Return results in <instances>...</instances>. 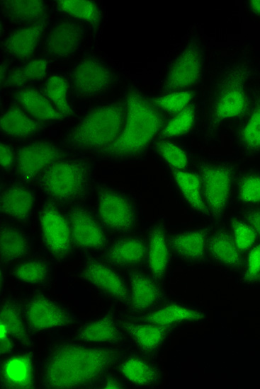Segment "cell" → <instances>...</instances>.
<instances>
[{"mask_svg": "<svg viewBox=\"0 0 260 389\" xmlns=\"http://www.w3.org/2000/svg\"><path fill=\"white\" fill-rule=\"evenodd\" d=\"M125 354L111 348L64 342L52 345L41 366L44 388H82L93 385L120 361Z\"/></svg>", "mask_w": 260, "mask_h": 389, "instance_id": "1", "label": "cell"}, {"mask_svg": "<svg viewBox=\"0 0 260 389\" xmlns=\"http://www.w3.org/2000/svg\"><path fill=\"white\" fill-rule=\"evenodd\" d=\"M125 102L126 119L122 131L109 147L94 153L101 160L133 163L143 160L166 122L154 100L135 88L129 90Z\"/></svg>", "mask_w": 260, "mask_h": 389, "instance_id": "2", "label": "cell"}, {"mask_svg": "<svg viewBox=\"0 0 260 389\" xmlns=\"http://www.w3.org/2000/svg\"><path fill=\"white\" fill-rule=\"evenodd\" d=\"M126 115L125 100L97 106L68 130L62 139V145L74 151L98 153L117 139Z\"/></svg>", "mask_w": 260, "mask_h": 389, "instance_id": "3", "label": "cell"}, {"mask_svg": "<svg viewBox=\"0 0 260 389\" xmlns=\"http://www.w3.org/2000/svg\"><path fill=\"white\" fill-rule=\"evenodd\" d=\"M94 169L87 160L60 158L48 166L35 181L46 199L62 206L83 204L94 190Z\"/></svg>", "mask_w": 260, "mask_h": 389, "instance_id": "4", "label": "cell"}, {"mask_svg": "<svg viewBox=\"0 0 260 389\" xmlns=\"http://www.w3.org/2000/svg\"><path fill=\"white\" fill-rule=\"evenodd\" d=\"M244 71L239 65L232 64L225 66L215 79L203 123V135L206 140H214L224 126L244 112Z\"/></svg>", "mask_w": 260, "mask_h": 389, "instance_id": "5", "label": "cell"}, {"mask_svg": "<svg viewBox=\"0 0 260 389\" xmlns=\"http://www.w3.org/2000/svg\"><path fill=\"white\" fill-rule=\"evenodd\" d=\"M200 180L207 218L223 223L233 198L238 164L227 158H201L195 169Z\"/></svg>", "mask_w": 260, "mask_h": 389, "instance_id": "6", "label": "cell"}, {"mask_svg": "<svg viewBox=\"0 0 260 389\" xmlns=\"http://www.w3.org/2000/svg\"><path fill=\"white\" fill-rule=\"evenodd\" d=\"M96 214L104 228L118 234H130L139 222L137 204L127 192L106 184H96Z\"/></svg>", "mask_w": 260, "mask_h": 389, "instance_id": "7", "label": "cell"}, {"mask_svg": "<svg viewBox=\"0 0 260 389\" xmlns=\"http://www.w3.org/2000/svg\"><path fill=\"white\" fill-rule=\"evenodd\" d=\"M38 228L43 244L54 260L67 259L72 248L69 223L66 209L46 199L38 212Z\"/></svg>", "mask_w": 260, "mask_h": 389, "instance_id": "8", "label": "cell"}, {"mask_svg": "<svg viewBox=\"0 0 260 389\" xmlns=\"http://www.w3.org/2000/svg\"><path fill=\"white\" fill-rule=\"evenodd\" d=\"M28 327L36 332L52 330L78 323L77 318L59 302L45 294L30 296L22 308Z\"/></svg>", "mask_w": 260, "mask_h": 389, "instance_id": "9", "label": "cell"}, {"mask_svg": "<svg viewBox=\"0 0 260 389\" xmlns=\"http://www.w3.org/2000/svg\"><path fill=\"white\" fill-rule=\"evenodd\" d=\"M72 248L87 252L100 251L107 246L105 228L95 211L84 204L67 207Z\"/></svg>", "mask_w": 260, "mask_h": 389, "instance_id": "10", "label": "cell"}, {"mask_svg": "<svg viewBox=\"0 0 260 389\" xmlns=\"http://www.w3.org/2000/svg\"><path fill=\"white\" fill-rule=\"evenodd\" d=\"M79 274L81 279L102 294L128 305L129 288L118 271L104 260L86 258L79 269Z\"/></svg>", "mask_w": 260, "mask_h": 389, "instance_id": "11", "label": "cell"}, {"mask_svg": "<svg viewBox=\"0 0 260 389\" xmlns=\"http://www.w3.org/2000/svg\"><path fill=\"white\" fill-rule=\"evenodd\" d=\"M203 57L199 45H188L173 60L164 79L162 90L166 94L188 91L200 81Z\"/></svg>", "mask_w": 260, "mask_h": 389, "instance_id": "12", "label": "cell"}, {"mask_svg": "<svg viewBox=\"0 0 260 389\" xmlns=\"http://www.w3.org/2000/svg\"><path fill=\"white\" fill-rule=\"evenodd\" d=\"M62 158L61 149L49 141H38L20 147L16 151L14 172L18 180L35 182L52 163Z\"/></svg>", "mask_w": 260, "mask_h": 389, "instance_id": "13", "label": "cell"}, {"mask_svg": "<svg viewBox=\"0 0 260 389\" xmlns=\"http://www.w3.org/2000/svg\"><path fill=\"white\" fill-rule=\"evenodd\" d=\"M207 257L227 272H242L244 255L237 248L227 223H220L210 226L207 242Z\"/></svg>", "mask_w": 260, "mask_h": 389, "instance_id": "14", "label": "cell"}, {"mask_svg": "<svg viewBox=\"0 0 260 389\" xmlns=\"http://www.w3.org/2000/svg\"><path fill=\"white\" fill-rule=\"evenodd\" d=\"M35 194L28 183L18 180L4 186L1 193L2 219L16 225H27L34 211Z\"/></svg>", "mask_w": 260, "mask_h": 389, "instance_id": "15", "label": "cell"}, {"mask_svg": "<svg viewBox=\"0 0 260 389\" xmlns=\"http://www.w3.org/2000/svg\"><path fill=\"white\" fill-rule=\"evenodd\" d=\"M72 80L78 95L92 97L105 92L110 87L113 82V72L105 62L89 57L74 66Z\"/></svg>", "mask_w": 260, "mask_h": 389, "instance_id": "16", "label": "cell"}, {"mask_svg": "<svg viewBox=\"0 0 260 389\" xmlns=\"http://www.w3.org/2000/svg\"><path fill=\"white\" fill-rule=\"evenodd\" d=\"M210 226L168 233L171 255L181 262L200 265L207 260V242Z\"/></svg>", "mask_w": 260, "mask_h": 389, "instance_id": "17", "label": "cell"}, {"mask_svg": "<svg viewBox=\"0 0 260 389\" xmlns=\"http://www.w3.org/2000/svg\"><path fill=\"white\" fill-rule=\"evenodd\" d=\"M133 318L152 324L177 327L180 325L204 321L207 318V313L192 305L171 301L162 303L148 312Z\"/></svg>", "mask_w": 260, "mask_h": 389, "instance_id": "18", "label": "cell"}, {"mask_svg": "<svg viewBox=\"0 0 260 389\" xmlns=\"http://www.w3.org/2000/svg\"><path fill=\"white\" fill-rule=\"evenodd\" d=\"M164 222L157 220L148 228L146 263L149 274L159 283L165 278L170 262L171 251Z\"/></svg>", "mask_w": 260, "mask_h": 389, "instance_id": "19", "label": "cell"}, {"mask_svg": "<svg viewBox=\"0 0 260 389\" xmlns=\"http://www.w3.org/2000/svg\"><path fill=\"white\" fill-rule=\"evenodd\" d=\"M120 324L139 352L148 356L158 352L176 328L142 322L133 318L122 319Z\"/></svg>", "mask_w": 260, "mask_h": 389, "instance_id": "20", "label": "cell"}, {"mask_svg": "<svg viewBox=\"0 0 260 389\" xmlns=\"http://www.w3.org/2000/svg\"><path fill=\"white\" fill-rule=\"evenodd\" d=\"M129 303L132 311L143 314L159 306L165 299L159 283L149 274L140 270L129 273Z\"/></svg>", "mask_w": 260, "mask_h": 389, "instance_id": "21", "label": "cell"}, {"mask_svg": "<svg viewBox=\"0 0 260 389\" xmlns=\"http://www.w3.org/2000/svg\"><path fill=\"white\" fill-rule=\"evenodd\" d=\"M147 242L143 238L125 234L104 249L103 260L113 267L134 268L146 262Z\"/></svg>", "mask_w": 260, "mask_h": 389, "instance_id": "22", "label": "cell"}, {"mask_svg": "<svg viewBox=\"0 0 260 389\" xmlns=\"http://www.w3.org/2000/svg\"><path fill=\"white\" fill-rule=\"evenodd\" d=\"M82 36L83 28L78 23L70 20L59 21L47 33L45 52L53 58H67L79 48Z\"/></svg>", "mask_w": 260, "mask_h": 389, "instance_id": "23", "label": "cell"}, {"mask_svg": "<svg viewBox=\"0 0 260 389\" xmlns=\"http://www.w3.org/2000/svg\"><path fill=\"white\" fill-rule=\"evenodd\" d=\"M147 356L141 352L124 355L118 363V369L127 382L139 387H154L160 383L161 369Z\"/></svg>", "mask_w": 260, "mask_h": 389, "instance_id": "24", "label": "cell"}, {"mask_svg": "<svg viewBox=\"0 0 260 389\" xmlns=\"http://www.w3.org/2000/svg\"><path fill=\"white\" fill-rule=\"evenodd\" d=\"M123 330L120 321L108 313L81 325L77 331L74 339L85 343L118 344L123 342Z\"/></svg>", "mask_w": 260, "mask_h": 389, "instance_id": "25", "label": "cell"}, {"mask_svg": "<svg viewBox=\"0 0 260 389\" xmlns=\"http://www.w3.org/2000/svg\"><path fill=\"white\" fill-rule=\"evenodd\" d=\"M179 196L194 213L207 218L200 177L196 170L168 169Z\"/></svg>", "mask_w": 260, "mask_h": 389, "instance_id": "26", "label": "cell"}, {"mask_svg": "<svg viewBox=\"0 0 260 389\" xmlns=\"http://www.w3.org/2000/svg\"><path fill=\"white\" fill-rule=\"evenodd\" d=\"M45 26V22L42 20L13 30L4 40V52L17 59H28L35 51Z\"/></svg>", "mask_w": 260, "mask_h": 389, "instance_id": "27", "label": "cell"}, {"mask_svg": "<svg viewBox=\"0 0 260 389\" xmlns=\"http://www.w3.org/2000/svg\"><path fill=\"white\" fill-rule=\"evenodd\" d=\"M38 120L30 116L23 108L12 105L1 118V132L13 139H26L35 136L40 129Z\"/></svg>", "mask_w": 260, "mask_h": 389, "instance_id": "28", "label": "cell"}, {"mask_svg": "<svg viewBox=\"0 0 260 389\" xmlns=\"http://www.w3.org/2000/svg\"><path fill=\"white\" fill-rule=\"evenodd\" d=\"M234 139L236 148L242 156H260V104L237 127Z\"/></svg>", "mask_w": 260, "mask_h": 389, "instance_id": "29", "label": "cell"}, {"mask_svg": "<svg viewBox=\"0 0 260 389\" xmlns=\"http://www.w3.org/2000/svg\"><path fill=\"white\" fill-rule=\"evenodd\" d=\"M1 261L4 265L17 262L30 251L27 233L18 225L6 222L1 226Z\"/></svg>", "mask_w": 260, "mask_h": 389, "instance_id": "30", "label": "cell"}, {"mask_svg": "<svg viewBox=\"0 0 260 389\" xmlns=\"http://www.w3.org/2000/svg\"><path fill=\"white\" fill-rule=\"evenodd\" d=\"M1 385L8 388H33V361L28 354H18L1 366Z\"/></svg>", "mask_w": 260, "mask_h": 389, "instance_id": "31", "label": "cell"}, {"mask_svg": "<svg viewBox=\"0 0 260 389\" xmlns=\"http://www.w3.org/2000/svg\"><path fill=\"white\" fill-rule=\"evenodd\" d=\"M22 108L38 121H57L65 118L45 95L35 89H23L16 94Z\"/></svg>", "mask_w": 260, "mask_h": 389, "instance_id": "32", "label": "cell"}, {"mask_svg": "<svg viewBox=\"0 0 260 389\" xmlns=\"http://www.w3.org/2000/svg\"><path fill=\"white\" fill-rule=\"evenodd\" d=\"M1 11L7 20L18 23H35L44 17L46 12L43 1H1Z\"/></svg>", "mask_w": 260, "mask_h": 389, "instance_id": "33", "label": "cell"}, {"mask_svg": "<svg viewBox=\"0 0 260 389\" xmlns=\"http://www.w3.org/2000/svg\"><path fill=\"white\" fill-rule=\"evenodd\" d=\"M233 199L243 207L260 204V170H239L234 185Z\"/></svg>", "mask_w": 260, "mask_h": 389, "instance_id": "34", "label": "cell"}, {"mask_svg": "<svg viewBox=\"0 0 260 389\" xmlns=\"http://www.w3.org/2000/svg\"><path fill=\"white\" fill-rule=\"evenodd\" d=\"M23 312L15 301L6 298L1 306V324H2L11 338L23 345L28 346L30 339L22 318Z\"/></svg>", "mask_w": 260, "mask_h": 389, "instance_id": "35", "label": "cell"}, {"mask_svg": "<svg viewBox=\"0 0 260 389\" xmlns=\"http://www.w3.org/2000/svg\"><path fill=\"white\" fill-rule=\"evenodd\" d=\"M12 275L17 281L31 285L46 283L50 274L49 262L42 257H33L16 264Z\"/></svg>", "mask_w": 260, "mask_h": 389, "instance_id": "36", "label": "cell"}, {"mask_svg": "<svg viewBox=\"0 0 260 389\" xmlns=\"http://www.w3.org/2000/svg\"><path fill=\"white\" fill-rule=\"evenodd\" d=\"M196 121V108L193 103H191L166 121L159 137L171 140V139L183 137L193 130Z\"/></svg>", "mask_w": 260, "mask_h": 389, "instance_id": "37", "label": "cell"}, {"mask_svg": "<svg viewBox=\"0 0 260 389\" xmlns=\"http://www.w3.org/2000/svg\"><path fill=\"white\" fill-rule=\"evenodd\" d=\"M154 149L168 169L188 170L190 157L187 151L171 139H160L154 143Z\"/></svg>", "mask_w": 260, "mask_h": 389, "instance_id": "38", "label": "cell"}, {"mask_svg": "<svg viewBox=\"0 0 260 389\" xmlns=\"http://www.w3.org/2000/svg\"><path fill=\"white\" fill-rule=\"evenodd\" d=\"M46 70L47 62L45 59L30 60L12 70L4 85L18 86L27 82L40 80L44 77Z\"/></svg>", "mask_w": 260, "mask_h": 389, "instance_id": "39", "label": "cell"}, {"mask_svg": "<svg viewBox=\"0 0 260 389\" xmlns=\"http://www.w3.org/2000/svg\"><path fill=\"white\" fill-rule=\"evenodd\" d=\"M67 81L60 75L50 76L44 86V94L57 110L65 117L72 113L67 100Z\"/></svg>", "mask_w": 260, "mask_h": 389, "instance_id": "40", "label": "cell"}, {"mask_svg": "<svg viewBox=\"0 0 260 389\" xmlns=\"http://www.w3.org/2000/svg\"><path fill=\"white\" fill-rule=\"evenodd\" d=\"M57 8L75 18L96 25L101 21V12L96 4L90 1H58Z\"/></svg>", "mask_w": 260, "mask_h": 389, "instance_id": "41", "label": "cell"}, {"mask_svg": "<svg viewBox=\"0 0 260 389\" xmlns=\"http://www.w3.org/2000/svg\"><path fill=\"white\" fill-rule=\"evenodd\" d=\"M227 223L237 248L244 255L259 241L254 229L239 215L229 216Z\"/></svg>", "mask_w": 260, "mask_h": 389, "instance_id": "42", "label": "cell"}, {"mask_svg": "<svg viewBox=\"0 0 260 389\" xmlns=\"http://www.w3.org/2000/svg\"><path fill=\"white\" fill-rule=\"evenodd\" d=\"M193 94L190 91L165 94L154 100L162 110L175 115L191 103Z\"/></svg>", "mask_w": 260, "mask_h": 389, "instance_id": "43", "label": "cell"}, {"mask_svg": "<svg viewBox=\"0 0 260 389\" xmlns=\"http://www.w3.org/2000/svg\"><path fill=\"white\" fill-rule=\"evenodd\" d=\"M240 282L252 286L260 275V241L254 245L245 254Z\"/></svg>", "mask_w": 260, "mask_h": 389, "instance_id": "44", "label": "cell"}, {"mask_svg": "<svg viewBox=\"0 0 260 389\" xmlns=\"http://www.w3.org/2000/svg\"><path fill=\"white\" fill-rule=\"evenodd\" d=\"M0 153L1 173L3 174H9L11 171H14L16 161V151H15L8 144L1 142Z\"/></svg>", "mask_w": 260, "mask_h": 389, "instance_id": "45", "label": "cell"}, {"mask_svg": "<svg viewBox=\"0 0 260 389\" xmlns=\"http://www.w3.org/2000/svg\"><path fill=\"white\" fill-rule=\"evenodd\" d=\"M239 216L251 226L260 241V204L244 207Z\"/></svg>", "mask_w": 260, "mask_h": 389, "instance_id": "46", "label": "cell"}, {"mask_svg": "<svg viewBox=\"0 0 260 389\" xmlns=\"http://www.w3.org/2000/svg\"><path fill=\"white\" fill-rule=\"evenodd\" d=\"M9 335L5 327L1 324L0 325V339H1V355L10 353L12 349L13 344Z\"/></svg>", "mask_w": 260, "mask_h": 389, "instance_id": "47", "label": "cell"}, {"mask_svg": "<svg viewBox=\"0 0 260 389\" xmlns=\"http://www.w3.org/2000/svg\"><path fill=\"white\" fill-rule=\"evenodd\" d=\"M123 386L122 382L114 376L107 378L102 384L104 388H121Z\"/></svg>", "mask_w": 260, "mask_h": 389, "instance_id": "48", "label": "cell"}, {"mask_svg": "<svg viewBox=\"0 0 260 389\" xmlns=\"http://www.w3.org/2000/svg\"><path fill=\"white\" fill-rule=\"evenodd\" d=\"M6 64H1V84L6 82Z\"/></svg>", "mask_w": 260, "mask_h": 389, "instance_id": "49", "label": "cell"}, {"mask_svg": "<svg viewBox=\"0 0 260 389\" xmlns=\"http://www.w3.org/2000/svg\"><path fill=\"white\" fill-rule=\"evenodd\" d=\"M251 5L253 8L260 13V1H252Z\"/></svg>", "mask_w": 260, "mask_h": 389, "instance_id": "50", "label": "cell"}, {"mask_svg": "<svg viewBox=\"0 0 260 389\" xmlns=\"http://www.w3.org/2000/svg\"><path fill=\"white\" fill-rule=\"evenodd\" d=\"M256 284H260V275L256 279L254 285H256Z\"/></svg>", "mask_w": 260, "mask_h": 389, "instance_id": "51", "label": "cell"}]
</instances>
